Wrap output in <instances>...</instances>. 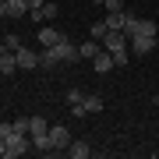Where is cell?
<instances>
[{
  "mask_svg": "<svg viewBox=\"0 0 159 159\" xmlns=\"http://www.w3.org/2000/svg\"><path fill=\"white\" fill-rule=\"evenodd\" d=\"M29 148H32V138H29V134H18V131H11V134L4 138V152H0V156H4V159H18V156L29 152Z\"/></svg>",
  "mask_w": 159,
  "mask_h": 159,
  "instance_id": "cell-1",
  "label": "cell"
},
{
  "mask_svg": "<svg viewBox=\"0 0 159 159\" xmlns=\"http://www.w3.org/2000/svg\"><path fill=\"white\" fill-rule=\"evenodd\" d=\"M46 50L53 53V57H57V64H71V60H78V46H74L67 35H64V39L57 43V46H46Z\"/></svg>",
  "mask_w": 159,
  "mask_h": 159,
  "instance_id": "cell-2",
  "label": "cell"
},
{
  "mask_svg": "<svg viewBox=\"0 0 159 159\" xmlns=\"http://www.w3.org/2000/svg\"><path fill=\"white\" fill-rule=\"evenodd\" d=\"M102 50L113 53V57H117V53H127V35L117 32V29H110L106 35H102Z\"/></svg>",
  "mask_w": 159,
  "mask_h": 159,
  "instance_id": "cell-3",
  "label": "cell"
},
{
  "mask_svg": "<svg viewBox=\"0 0 159 159\" xmlns=\"http://www.w3.org/2000/svg\"><path fill=\"white\" fill-rule=\"evenodd\" d=\"M127 50L134 53V57H145V53L156 50V35H131V39H127Z\"/></svg>",
  "mask_w": 159,
  "mask_h": 159,
  "instance_id": "cell-4",
  "label": "cell"
},
{
  "mask_svg": "<svg viewBox=\"0 0 159 159\" xmlns=\"http://www.w3.org/2000/svg\"><path fill=\"white\" fill-rule=\"evenodd\" d=\"M71 142H74V138H71V131L64 127V124H50V145H53V152H57V148H64V152H67Z\"/></svg>",
  "mask_w": 159,
  "mask_h": 159,
  "instance_id": "cell-5",
  "label": "cell"
},
{
  "mask_svg": "<svg viewBox=\"0 0 159 159\" xmlns=\"http://www.w3.org/2000/svg\"><path fill=\"white\" fill-rule=\"evenodd\" d=\"M14 57H18V67H21V71H35V67H39V53L29 50V46H18Z\"/></svg>",
  "mask_w": 159,
  "mask_h": 159,
  "instance_id": "cell-6",
  "label": "cell"
},
{
  "mask_svg": "<svg viewBox=\"0 0 159 159\" xmlns=\"http://www.w3.org/2000/svg\"><path fill=\"white\" fill-rule=\"evenodd\" d=\"M35 39H39V46H57V43L64 39V32H60V29H53V25H50V21H46V25H43V29H39V32H35Z\"/></svg>",
  "mask_w": 159,
  "mask_h": 159,
  "instance_id": "cell-7",
  "label": "cell"
},
{
  "mask_svg": "<svg viewBox=\"0 0 159 159\" xmlns=\"http://www.w3.org/2000/svg\"><path fill=\"white\" fill-rule=\"evenodd\" d=\"M67 102H71V110H74V120L89 117V110H85V92H81V89H71V92H67Z\"/></svg>",
  "mask_w": 159,
  "mask_h": 159,
  "instance_id": "cell-8",
  "label": "cell"
},
{
  "mask_svg": "<svg viewBox=\"0 0 159 159\" xmlns=\"http://www.w3.org/2000/svg\"><path fill=\"white\" fill-rule=\"evenodd\" d=\"M92 67H96V74H110V71L117 67V64H113V53H106V50H99L96 57H92Z\"/></svg>",
  "mask_w": 159,
  "mask_h": 159,
  "instance_id": "cell-9",
  "label": "cell"
},
{
  "mask_svg": "<svg viewBox=\"0 0 159 159\" xmlns=\"http://www.w3.org/2000/svg\"><path fill=\"white\" fill-rule=\"evenodd\" d=\"M14 71H18V57H14V50H4V46H0V74H7V78H11Z\"/></svg>",
  "mask_w": 159,
  "mask_h": 159,
  "instance_id": "cell-10",
  "label": "cell"
},
{
  "mask_svg": "<svg viewBox=\"0 0 159 159\" xmlns=\"http://www.w3.org/2000/svg\"><path fill=\"white\" fill-rule=\"evenodd\" d=\"M67 156H71V159H89V156H92V145H89V142H71V145H67Z\"/></svg>",
  "mask_w": 159,
  "mask_h": 159,
  "instance_id": "cell-11",
  "label": "cell"
},
{
  "mask_svg": "<svg viewBox=\"0 0 159 159\" xmlns=\"http://www.w3.org/2000/svg\"><path fill=\"white\" fill-rule=\"evenodd\" d=\"M99 46H102V43H99V39H92V35H89V39H85V43L78 46V57L92 60V57H96V53H99Z\"/></svg>",
  "mask_w": 159,
  "mask_h": 159,
  "instance_id": "cell-12",
  "label": "cell"
},
{
  "mask_svg": "<svg viewBox=\"0 0 159 159\" xmlns=\"http://www.w3.org/2000/svg\"><path fill=\"white\" fill-rule=\"evenodd\" d=\"M29 120H32L29 138H43V134H50V124H46V117H29Z\"/></svg>",
  "mask_w": 159,
  "mask_h": 159,
  "instance_id": "cell-13",
  "label": "cell"
},
{
  "mask_svg": "<svg viewBox=\"0 0 159 159\" xmlns=\"http://www.w3.org/2000/svg\"><path fill=\"white\" fill-rule=\"evenodd\" d=\"M29 14V0H7V18H21Z\"/></svg>",
  "mask_w": 159,
  "mask_h": 159,
  "instance_id": "cell-14",
  "label": "cell"
},
{
  "mask_svg": "<svg viewBox=\"0 0 159 159\" xmlns=\"http://www.w3.org/2000/svg\"><path fill=\"white\" fill-rule=\"evenodd\" d=\"M85 110H89V113H102V99H99V96H89V92H85Z\"/></svg>",
  "mask_w": 159,
  "mask_h": 159,
  "instance_id": "cell-15",
  "label": "cell"
},
{
  "mask_svg": "<svg viewBox=\"0 0 159 159\" xmlns=\"http://www.w3.org/2000/svg\"><path fill=\"white\" fill-rule=\"evenodd\" d=\"M57 14H60V7H57V4H43V21H53Z\"/></svg>",
  "mask_w": 159,
  "mask_h": 159,
  "instance_id": "cell-16",
  "label": "cell"
},
{
  "mask_svg": "<svg viewBox=\"0 0 159 159\" xmlns=\"http://www.w3.org/2000/svg\"><path fill=\"white\" fill-rule=\"evenodd\" d=\"M106 32H110V29H106V21H96V25H92V32H89V35H92V39H99V43H102V35H106Z\"/></svg>",
  "mask_w": 159,
  "mask_h": 159,
  "instance_id": "cell-17",
  "label": "cell"
},
{
  "mask_svg": "<svg viewBox=\"0 0 159 159\" xmlns=\"http://www.w3.org/2000/svg\"><path fill=\"white\" fill-rule=\"evenodd\" d=\"M29 127H32V120H29V117L14 120V131H18V134H29Z\"/></svg>",
  "mask_w": 159,
  "mask_h": 159,
  "instance_id": "cell-18",
  "label": "cell"
},
{
  "mask_svg": "<svg viewBox=\"0 0 159 159\" xmlns=\"http://www.w3.org/2000/svg\"><path fill=\"white\" fill-rule=\"evenodd\" d=\"M18 46H21V43H18V35L11 32V35H4V50H18Z\"/></svg>",
  "mask_w": 159,
  "mask_h": 159,
  "instance_id": "cell-19",
  "label": "cell"
},
{
  "mask_svg": "<svg viewBox=\"0 0 159 159\" xmlns=\"http://www.w3.org/2000/svg\"><path fill=\"white\" fill-rule=\"evenodd\" d=\"M102 7L106 11H124V0H102Z\"/></svg>",
  "mask_w": 159,
  "mask_h": 159,
  "instance_id": "cell-20",
  "label": "cell"
},
{
  "mask_svg": "<svg viewBox=\"0 0 159 159\" xmlns=\"http://www.w3.org/2000/svg\"><path fill=\"white\" fill-rule=\"evenodd\" d=\"M11 131H14V120H11V124H7V120H0V142H4V138L11 134Z\"/></svg>",
  "mask_w": 159,
  "mask_h": 159,
  "instance_id": "cell-21",
  "label": "cell"
},
{
  "mask_svg": "<svg viewBox=\"0 0 159 159\" xmlns=\"http://www.w3.org/2000/svg\"><path fill=\"white\" fill-rule=\"evenodd\" d=\"M0 18H7V0H0Z\"/></svg>",
  "mask_w": 159,
  "mask_h": 159,
  "instance_id": "cell-22",
  "label": "cell"
},
{
  "mask_svg": "<svg viewBox=\"0 0 159 159\" xmlns=\"http://www.w3.org/2000/svg\"><path fill=\"white\" fill-rule=\"evenodd\" d=\"M92 4H102V0H92Z\"/></svg>",
  "mask_w": 159,
  "mask_h": 159,
  "instance_id": "cell-23",
  "label": "cell"
},
{
  "mask_svg": "<svg viewBox=\"0 0 159 159\" xmlns=\"http://www.w3.org/2000/svg\"><path fill=\"white\" fill-rule=\"evenodd\" d=\"M0 152H4V142H0Z\"/></svg>",
  "mask_w": 159,
  "mask_h": 159,
  "instance_id": "cell-24",
  "label": "cell"
}]
</instances>
